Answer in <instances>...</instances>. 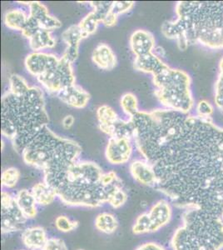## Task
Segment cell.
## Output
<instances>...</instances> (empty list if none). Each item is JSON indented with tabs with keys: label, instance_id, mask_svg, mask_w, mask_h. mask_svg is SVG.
<instances>
[{
	"label": "cell",
	"instance_id": "6da1fadb",
	"mask_svg": "<svg viewBox=\"0 0 223 250\" xmlns=\"http://www.w3.org/2000/svg\"><path fill=\"white\" fill-rule=\"evenodd\" d=\"M158 191L182 208L223 213V128L187 115L175 135L147 159Z\"/></svg>",
	"mask_w": 223,
	"mask_h": 250
},
{
	"label": "cell",
	"instance_id": "7a4b0ae2",
	"mask_svg": "<svg viewBox=\"0 0 223 250\" xmlns=\"http://www.w3.org/2000/svg\"><path fill=\"white\" fill-rule=\"evenodd\" d=\"M177 19L162 26L167 39L177 40L178 48L186 50L199 43L212 49L223 48V1H182L176 5Z\"/></svg>",
	"mask_w": 223,
	"mask_h": 250
},
{
	"label": "cell",
	"instance_id": "3957f363",
	"mask_svg": "<svg viewBox=\"0 0 223 250\" xmlns=\"http://www.w3.org/2000/svg\"><path fill=\"white\" fill-rule=\"evenodd\" d=\"M102 174L96 163L78 160L43 181L54 188L64 205L94 208L108 205L113 194L123 188V184L106 187Z\"/></svg>",
	"mask_w": 223,
	"mask_h": 250
},
{
	"label": "cell",
	"instance_id": "277c9868",
	"mask_svg": "<svg viewBox=\"0 0 223 250\" xmlns=\"http://www.w3.org/2000/svg\"><path fill=\"white\" fill-rule=\"evenodd\" d=\"M1 110L2 134L11 140L20 154L48 124L43 95L38 87H30L21 96L7 92L2 98Z\"/></svg>",
	"mask_w": 223,
	"mask_h": 250
},
{
	"label": "cell",
	"instance_id": "5b68a950",
	"mask_svg": "<svg viewBox=\"0 0 223 250\" xmlns=\"http://www.w3.org/2000/svg\"><path fill=\"white\" fill-rule=\"evenodd\" d=\"M170 246L172 250H223V218L202 208L185 209Z\"/></svg>",
	"mask_w": 223,
	"mask_h": 250
},
{
	"label": "cell",
	"instance_id": "8992f818",
	"mask_svg": "<svg viewBox=\"0 0 223 250\" xmlns=\"http://www.w3.org/2000/svg\"><path fill=\"white\" fill-rule=\"evenodd\" d=\"M154 94L166 108L189 114L194 106L191 91V78L186 72L167 65L153 76Z\"/></svg>",
	"mask_w": 223,
	"mask_h": 250
},
{
	"label": "cell",
	"instance_id": "52a82bcc",
	"mask_svg": "<svg viewBox=\"0 0 223 250\" xmlns=\"http://www.w3.org/2000/svg\"><path fill=\"white\" fill-rule=\"evenodd\" d=\"M72 64L70 61L62 56L56 66L37 77L38 81L49 93L58 94L63 88L75 84Z\"/></svg>",
	"mask_w": 223,
	"mask_h": 250
},
{
	"label": "cell",
	"instance_id": "ba28073f",
	"mask_svg": "<svg viewBox=\"0 0 223 250\" xmlns=\"http://www.w3.org/2000/svg\"><path fill=\"white\" fill-rule=\"evenodd\" d=\"M1 231L3 234L23 230L28 219L18 207L15 197L7 191L1 193Z\"/></svg>",
	"mask_w": 223,
	"mask_h": 250
},
{
	"label": "cell",
	"instance_id": "9c48e42d",
	"mask_svg": "<svg viewBox=\"0 0 223 250\" xmlns=\"http://www.w3.org/2000/svg\"><path fill=\"white\" fill-rule=\"evenodd\" d=\"M133 153V145L128 139L110 138L105 151V156L111 165H124L129 161Z\"/></svg>",
	"mask_w": 223,
	"mask_h": 250
},
{
	"label": "cell",
	"instance_id": "30bf717a",
	"mask_svg": "<svg viewBox=\"0 0 223 250\" xmlns=\"http://www.w3.org/2000/svg\"><path fill=\"white\" fill-rule=\"evenodd\" d=\"M59 62L60 59H58L54 54L33 52L26 57L24 63L29 74L39 77L41 74L54 68Z\"/></svg>",
	"mask_w": 223,
	"mask_h": 250
},
{
	"label": "cell",
	"instance_id": "8fae6325",
	"mask_svg": "<svg viewBox=\"0 0 223 250\" xmlns=\"http://www.w3.org/2000/svg\"><path fill=\"white\" fill-rule=\"evenodd\" d=\"M152 224V233H156L167 226L172 219L173 208L170 201L162 199L158 200L147 211Z\"/></svg>",
	"mask_w": 223,
	"mask_h": 250
},
{
	"label": "cell",
	"instance_id": "7c38bea8",
	"mask_svg": "<svg viewBox=\"0 0 223 250\" xmlns=\"http://www.w3.org/2000/svg\"><path fill=\"white\" fill-rule=\"evenodd\" d=\"M131 175L135 181L148 187L156 188L158 177L153 165L147 160H134L129 165Z\"/></svg>",
	"mask_w": 223,
	"mask_h": 250
},
{
	"label": "cell",
	"instance_id": "4fadbf2b",
	"mask_svg": "<svg viewBox=\"0 0 223 250\" xmlns=\"http://www.w3.org/2000/svg\"><path fill=\"white\" fill-rule=\"evenodd\" d=\"M87 36L79 28V24L72 25L62 34V39L66 43V49L62 56L72 63L75 62L79 56V43Z\"/></svg>",
	"mask_w": 223,
	"mask_h": 250
},
{
	"label": "cell",
	"instance_id": "5bb4252c",
	"mask_svg": "<svg viewBox=\"0 0 223 250\" xmlns=\"http://www.w3.org/2000/svg\"><path fill=\"white\" fill-rule=\"evenodd\" d=\"M57 95L67 105L76 108H85L90 100V94L76 83L63 88Z\"/></svg>",
	"mask_w": 223,
	"mask_h": 250
},
{
	"label": "cell",
	"instance_id": "9a60e30c",
	"mask_svg": "<svg viewBox=\"0 0 223 250\" xmlns=\"http://www.w3.org/2000/svg\"><path fill=\"white\" fill-rule=\"evenodd\" d=\"M129 43L131 49L136 57L151 54L155 48V39L153 34L143 29L133 32L131 35Z\"/></svg>",
	"mask_w": 223,
	"mask_h": 250
},
{
	"label": "cell",
	"instance_id": "2e32d148",
	"mask_svg": "<svg viewBox=\"0 0 223 250\" xmlns=\"http://www.w3.org/2000/svg\"><path fill=\"white\" fill-rule=\"evenodd\" d=\"M29 16L37 20L40 24V29H44L48 32L60 29L62 23L57 18L49 15L48 10L45 6L40 2L33 1L29 5Z\"/></svg>",
	"mask_w": 223,
	"mask_h": 250
},
{
	"label": "cell",
	"instance_id": "e0dca14e",
	"mask_svg": "<svg viewBox=\"0 0 223 250\" xmlns=\"http://www.w3.org/2000/svg\"><path fill=\"white\" fill-rule=\"evenodd\" d=\"M21 239L27 250H42L48 238L44 228L42 226H32L23 229Z\"/></svg>",
	"mask_w": 223,
	"mask_h": 250
},
{
	"label": "cell",
	"instance_id": "ac0fdd59",
	"mask_svg": "<svg viewBox=\"0 0 223 250\" xmlns=\"http://www.w3.org/2000/svg\"><path fill=\"white\" fill-rule=\"evenodd\" d=\"M92 59L93 62L103 70L109 71L117 65L116 55L106 43H100L94 48Z\"/></svg>",
	"mask_w": 223,
	"mask_h": 250
},
{
	"label": "cell",
	"instance_id": "d6986e66",
	"mask_svg": "<svg viewBox=\"0 0 223 250\" xmlns=\"http://www.w3.org/2000/svg\"><path fill=\"white\" fill-rule=\"evenodd\" d=\"M166 66L167 64L162 61L161 58L158 57L153 53L136 57L133 62V68L136 70L153 74V76L162 71Z\"/></svg>",
	"mask_w": 223,
	"mask_h": 250
},
{
	"label": "cell",
	"instance_id": "ffe728a7",
	"mask_svg": "<svg viewBox=\"0 0 223 250\" xmlns=\"http://www.w3.org/2000/svg\"><path fill=\"white\" fill-rule=\"evenodd\" d=\"M14 197L18 207L27 219H34L37 216L38 205L31 190L23 188L19 191Z\"/></svg>",
	"mask_w": 223,
	"mask_h": 250
},
{
	"label": "cell",
	"instance_id": "44dd1931",
	"mask_svg": "<svg viewBox=\"0 0 223 250\" xmlns=\"http://www.w3.org/2000/svg\"><path fill=\"white\" fill-rule=\"evenodd\" d=\"M31 192L37 205L40 206L50 205L58 198L56 190L44 181L35 184L32 187Z\"/></svg>",
	"mask_w": 223,
	"mask_h": 250
},
{
	"label": "cell",
	"instance_id": "7402d4cb",
	"mask_svg": "<svg viewBox=\"0 0 223 250\" xmlns=\"http://www.w3.org/2000/svg\"><path fill=\"white\" fill-rule=\"evenodd\" d=\"M94 225L99 232L105 234H112L118 229L119 221L113 213L103 212L97 215L94 220Z\"/></svg>",
	"mask_w": 223,
	"mask_h": 250
},
{
	"label": "cell",
	"instance_id": "603a6c76",
	"mask_svg": "<svg viewBox=\"0 0 223 250\" xmlns=\"http://www.w3.org/2000/svg\"><path fill=\"white\" fill-rule=\"evenodd\" d=\"M56 44L50 32L40 29L29 39V46L34 52H40L44 48H54Z\"/></svg>",
	"mask_w": 223,
	"mask_h": 250
},
{
	"label": "cell",
	"instance_id": "cb8c5ba5",
	"mask_svg": "<svg viewBox=\"0 0 223 250\" xmlns=\"http://www.w3.org/2000/svg\"><path fill=\"white\" fill-rule=\"evenodd\" d=\"M28 16L22 9H11L4 15V23L9 29L23 31L25 27Z\"/></svg>",
	"mask_w": 223,
	"mask_h": 250
},
{
	"label": "cell",
	"instance_id": "d4e9b609",
	"mask_svg": "<svg viewBox=\"0 0 223 250\" xmlns=\"http://www.w3.org/2000/svg\"><path fill=\"white\" fill-rule=\"evenodd\" d=\"M97 117L99 120L100 130L110 127L119 118L113 108L108 105L100 106L97 110Z\"/></svg>",
	"mask_w": 223,
	"mask_h": 250
},
{
	"label": "cell",
	"instance_id": "484cf974",
	"mask_svg": "<svg viewBox=\"0 0 223 250\" xmlns=\"http://www.w3.org/2000/svg\"><path fill=\"white\" fill-rule=\"evenodd\" d=\"M102 23V18L97 12H90L88 15H86L81 22L79 23V28L81 29L83 34L88 37L90 34L96 32L99 23Z\"/></svg>",
	"mask_w": 223,
	"mask_h": 250
},
{
	"label": "cell",
	"instance_id": "4316f807",
	"mask_svg": "<svg viewBox=\"0 0 223 250\" xmlns=\"http://www.w3.org/2000/svg\"><path fill=\"white\" fill-rule=\"evenodd\" d=\"M120 104L122 109L130 118L135 116L139 112L138 99L132 93L123 94L120 100Z\"/></svg>",
	"mask_w": 223,
	"mask_h": 250
},
{
	"label": "cell",
	"instance_id": "83f0119b",
	"mask_svg": "<svg viewBox=\"0 0 223 250\" xmlns=\"http://www.w3.org/2000/svg\"><path fill=\"white\" fill-rule=\"evenodd\" d=\"M132 230L136 235L152 233V224L147 212L141 213L137 217L132 228Z\"/></svg>",
	"mask_w": 223,
	"mask_h": 250
},
{
	"label": "cell",
	"instance_id": "f1b7e54d",
	"mask_svg": "<svg viewBox=\"0 0 223 250\" xmlns=\"http://www.w3.org/2000/svg\"><path fill=\"white\" fill-rule=\"evenodd\" d=\"M30 87L28 85L25 80L18 74H12L9 78V91L16 96H21L29 90Z\"/></svg>",
	"mask_w": 223,
	"mask_h": 250
},
{
	"label": "cell",
	"instance_id": "f546056e",
	"mask_svg": "<svg viewBox=\"0 0 223 250\" xmlns=\"http://www.w3.org/2000/svg\"><path fill=\"white\" fill-rule=\"evenodd\" d=\"M20 178V171L17 168L10 167L3 171L1 175L2 186L6 188H14Z\"/></svg>",
	"mask_w": 223,
	"mask_h": 250
},
{
	"label": "cell",
	"instance_id": "4dcf8cb0",
	"mask_svg": "<svg viewBox=\"0 0 223 250\" xmlns=\"http://www.w3.org/2000/svg\"><path fill=\"white\" fill-rule=\"evenodd\" d=\"M215 104L223 112V58L219 62V74L215 83Z\"/></svg>",
	"mask_w": 223,
	"mask_h": 250
},
{
	"label": "cell",
	"instance_id": "1f68e13d",
	"mask_svg": "<svg viewBox=\"0 0 223 250\" xmlns=\"http://www.w3.org/2000/svg\"><path fill=\"white\" fill-rule=\"evenodd\" d=\"M54 225L58 230L62 233H70L79 227V222L73 220L65 215H60L57 217Z\"/></svg>",
	"mask_w": 223,
	"mask_h": 250
},
{
	"label": "cell",
	"instance_id": "d6a6232c",
	"mask_svg": "<svg viewBox=\"0 0 223 250\" xmlns=\"http://www.w3.org/2000/svg\"><path fill=\"white\" fill-rule=\"evenodd\" d=\"M197 116L201 118H211L214 113V107L207 100H201L196 107Z\"/></svg>",
	"mask_w": 223,
	"mask_h": 250
},
{
	"label": "cell",
	"instance_id": "836d02e7",
	"mask_svg": "<svg viewBox=\"0 0 223 250\" xmlns=\"http://www.w3.org/2000/svg\"><path fill=\"white\" fill-rule=\"evenodd\" d=\"M134 3H135L133 1H114L111 7L110 11L117 16H119L133 9Z\"/></svg>",
	"mask_w": 223,
	"mask_h": 250
},
{
	"label": "cell",
	"instance_id": "e575fe53",
	"mask_svg": "<svg viewBox=\"0 0 223 250\" xmlns=\"http://www.w3.org/2000/svg\"><path fill=\"white\" fill-rule=\"evenodd\" d=\"M40 29H40V26L39 23H38L37 20L28 15V21H27L25 27L23 28L22 34H23L24 37L29 40Z\"/></svg>",
	"mask_w": 223,
	"mask_h": 250
},
{
	"label": "cell",
	"instance_id": "d590c367",
	"mask_svg": "<svg viewBox=\"0 0 223 250\" xmlns=\"http://www.w3.org/2000/svg\"><path fill=\"white\" fill-rule=\"evenodd\" d=\"M42 250H68L65 242L59 238H50L48 239Z\"/></svg>",
	"mask_w": 223,
	"mask_h": 250
},
{
	"label": "cell",
	"instance_id": "8d00e7d4",
	"mask_svg": "<svg viewBox=\"0 0 223 250\" xmlns=\"http://www.w3.org/2000/svg\"><path fill=\"white\" fill-rule=\"evenodd\" d=\"M135 250H167L162 245L155 242H147L136 248Z\"/></svg>",
	"mask_w": 223,
	"mask_h": 250
},
{
	"label": "cell",
	"instance_id": "74e56055",
	"mask_svg": "<svg viewBox=\"0 0 223 250\" xmlns=\"http://www.w3.org/2000/svg\"><path fill=\"white\" fill-rule=\"evenodd\" d=\"M118 17L117 15L113 14L112 12L109 11L107 13V15L105 16L104 19L102 20V23L107 27H112V26L115 25L118 21Z\"/></svg>",
	"mask_w": 223,
	"mask_h": 250
},
{
	"label": "cell",
	"instance_id": "f35d334b",
	"mask_svg": "<svg viewBox=\"0 0 223 250\" xmlns=\"http://www.w3.org/2000/svg\"><path fill=\"white\" fill-rule=\"evenodd\" d=\"M74 118L73 115H67V116L62 120V125L63 128L66 129L70 128L74 124Z\"/></svg>",
	"mask_w": 223,
	"mask_h": 250
},
{
	"label": "cell",
	"instance_id": "ab89813d",
	"mask_svg": "<svg viewBox=\"0 0 223 250\" xmlns=\"http://www.w3.org/2000/svg\"><path fill=\"white\" fill-rule=\"evenodd\" d=\"M1 143H2V145H1V148H2V150H3V148H4V143H3V140L1 141Z\"/></svg>",
	"mask_w": 223,
	"mask_h": 250
},
{
	"label": "cell",
	"instance_id": "60d3db41",
	"mask_svg": "<svg viewBox=\"0 0 223 250\" xmlns=\"http://www.w3.org/2000/svg\"><path fill=\"white\" fill-rule=\"evenodd\" d=\"M222 218H223V215H222Z\"/></svg>",
	"mask_w": 223,
	"mask_h": 250
},
{
	"label": "cell",
	"instance_id": "b9f144b4",
	"mask_svg": "<svg viewBox=\"0 0 223 250\" xmlns=\"http://www.w3.org/2000/svg\"></svg>",
	"mask_w": 223,
	"mask_h": 250
}]
</instances>
